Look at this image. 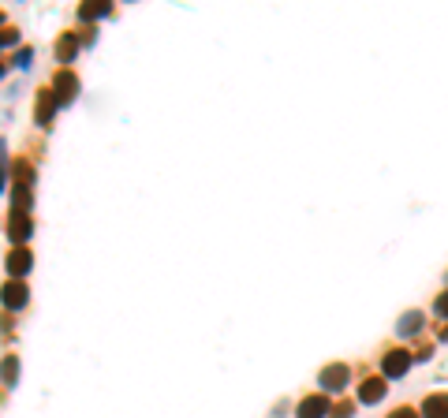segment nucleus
<instances>
[{
  "instance_id": "obj_1",
  "label": "nucleus",
  "mask_w": 448,
  "mask_h": 418,
  "mask_svg": "<svg viewBox=\"0 0 448 418\" xmlns=\"http://www.w3.org/2000/svg\"><path fill=\"white\" fill-rule=\"evenodd\" d=\"M318 385H321V392H344V385H347V366H344V362H333V366H325L321 378H318Z\"/></svg>"
},
{
  "instance_id": "obj_2",
  "label": "nucleus",
  "mask_w": 448,
  "mask_h": 418,
  "mask_svg": "<svg viewBox=\"0 0 448 418\" xmlns=\"http://www.w3.org/2000/svg\"><path fill=\"white\" fill-rule=\"evenodd\" d=\"M325 415H329V396L325 392L307 396V400L299 403V411H295V418H325Z\"/></svg>"
},
{
  "instance_id": "obj_3",
  "label": "nucleus",
  "mask_w": 448,
  "mask_h": 418,
  "mask_svg": "<svg viewBox=\"0 0 448 418\" xmlns=\"http://www.w3.org/2000/svg\"><path fill=\"white\" fill-rule=\"evenodd\" d=\"M49 90H52V98H57L60 105H68V101L75 98V94H79V79H75L71 71H60V75H57V82H52Z\"/></svg>"
},
{
  "instance_id": "obj_4",
  "label": "nucleus",
  "mask_w": 448,
  "mask_h": 418,
  "mask_svg": "<svg viewBox=\"0 0 448 418\" xmlns=\"http://www.w3.org/2000/svg\"><path fill=\"white\" fill-rule=\"evenodd\" d=\"M0 299H4V306H8V310H23V306H27V299H30V292H27V284H23V281H8V284H4V292H0Z\"/></svg>"
},
{
  "instance_id": "obj_5",
  "label": "nucleus",
  "mask_w": 448,
  "mask_h": 418,
  "mask_svg": "<svg viewBox=\"0 0 448 418\" xmlns=\"http://www.w3.org/2000/svg\"><path fill=\"white\" fill-rule=\"evenodd\" d=\"M30 265H34V258H30L27 246H15V251L8 254V273H12V281H23L30 273Z\"/></svg>"
},
{
  "instance_id": "obj_6",
  "label": "nucleus",
  "mask_w": 448,
  "mask_h": 418,
  "mask_svg": "<svg viewBox=\"0 0 448 418\" xmlns=\"http://www.w3.org/2000/svg\"><path fill=\"white\" fill-rule=\"evenodd\" d=\"M381 370H385V378H403V373L411 370V355L407 351H389L385 362H381Z\"/></svg>"
},
{
  "instance_id": "obj_7",
  "label": "nucleus",
  "mask_w": 448,
  "mask_h": 418,
  "mask_svg": "<svg viewBox=\"0 0 448 418\" xmlns=\"http://www.w3.org/2000/svg\"><path fill=\"white\" fill-rule=\"evenodd\" d=\"M57 109H60V101L52 98V90H41V98H38V124L49 127L52 116H57Z\"/></svg>"
},
{
  "instance_id": "obj_8",
  "label": "nucleus",
  "mask_w": 448,
  "mask_h": 418,
  "mask_svg": "<svg viewBox=\"0 0 448 418\" xmlns=\"http://www.w3.org/2000/svg\"><path fill=\"white\" fill-rule=\"evenodd\" d=\"M377 400H385V378L363 381V389H359V403H377Z\"/></svg>"
},
{
  "instance_id": "obj_9",
  "label": "nucleus",
  "mask_w": 448,
  "mask_h": 418,
  "mask_svg": "<svg viewBox=\"0 0 448 418\" xmlns=\"http://www.w3.org/2000/svg\"><path fill=\"white\" fill-rule=\"evenodd\" d=\"M422 415H426V418H448V396H445V392L430 396V400L422 403Z\"/></svg>"
},
{
  "instance_id": "obj_10",
  "label": "nucleus",
  "mask_w": 448,
  "mask_h": 418,
  "mask_svg": "<svg viewBox=\"0 0 448 418\" xmlns=\"http://www.w3.org/2000/svg\"><path fill=\"white\" fill-rule=\"evenodd\" d=\"M30 228H34V224H30L27 213H15V217H12V239H15V246H23L30 239Z\"/></svg>"
},
{
  "instance_id": "obj_11",
  "label": "nucleus",
  "mask_w": 448,
  "mask_h": 418,
  "mask_svg": "<svg viewBox=\"0 0 448 418\" xmlns=\"http://www.w3.org/2000/svg\"><path fill=\"white\" fill-rule=\"evenodd\" d=\"M101 15H108V4H101V0H90L86 8H79L82 23H94V19H101Z\"/></svg>"
},
{
  "instance_id": "obj_12",
  "label": "nucleus",
  "mask_w": 448,
  "mask_h": 418,
  "mask_svg": "<svg viewBox=\"0 0 448 418\" xmlns=\"http://www.w3.org/2000/svg\"><path fill=\"white\" fill-rule=\"evenodd\" d=\"M419 329H422V314H419V310H411V314L400 318V332H403V336H414Z\"/></svg>"
},
{
  "instance_id": "obj_13",
  "label": "nucleus",
  "mask_w": 448,
  "mask_h": 418,
  "mask_svg": "<svg viewBox=\"0 0 448 418\" xmlns=\"http://www.w3.org/2000/svg\"><path fill=\"white\" fill-rule=\"evenodd\" d=\"M75 52H79V41H75V34H64V38H60V45H57V57H60L64 64H68V60L75 57Z\"/></svg>"
},
{
  "instance_id": "obj_14",
  "label": "nucleus",
  "mask_w": 448,
  "mask_h": 418,
  "mask_svg": "<svg viewBox=\"0 0 448 418\" xmlns=\"http://www.w3.org/2000/svg\"><path fill=\"white\" fill-rule=\"evenodd\" d=\"M15 378H19V362H15V359H4V381L12 385Z\"/></svg>"
},
{
  "instance_id": "obj_15",
  "label": "nucleus",
  "mask_w": 448,
  "mask_h": 418,
  "mask_svg": "<svg viewBox=\"0 0 448 418\" xmlns=\"http://www.w3.org/2000/svg\"><path fill=\"white\" fill-rule=\"evenodd\" d=\"M352 411H355L352 403H336V407H329V415H333V418H352Z\"/></svg>"
},
{
  "instance_id": "obj_16",
  "label": "nucleus",
  "mask_w": 448,
  "mask_h": 418,
  "mask_svg": "<svg viewBox=\"0 0 448 418\" xmlns=\"http://www.w3.org/2000/svg\"><path fill=\"white\" fill-rule=\"evenodd\" d=\"M15 41H19L15 30H0V45H15Z\"/></svg>"
},
{
  "instance_id": "obj_17",
  "label": "nucleus",
  "mask_w": 448,
  "mask_h": 418,
  "mask_svg": "<svg viewBox=\"0 0 448 418\" xmlns=\"http://www.w3.org/2000/svg\"><path fill=\"white\" fill-rule=\"evenodd\" d=\"M433 310H437V314H441V318H448V292H445L441 299H437V306H433Z\"/></svg>"
},
{
  "instance_id": "obj_18",
  "label": "nucleus",
  "mask_w": 448,
  "mask_h": 418,
  "mask_svg": "<svg viewBox=\"0 0 448 418\" xmlns=\"http://www.w3.org/2000/svg\"><path fill=\"white\" fill-rule=\"evenodd\" d=\"M389 418H419V415H414V411H411V407H400V411H392Z\"/></svg>"
},
{
  "instance_id": "obj_19",
  "label": "nucleus",
  "mask_w": 448,
  "mask_h": 418,
  "mask_svg": "<svg viewBox=\"0 0 448 418\" xmlns=\"http://www.w3.org/2000/svg\"><path fill=\"white\" fill-rule=\"evenodd\" d=\"M30 57H34L30 49H23V52H19V68H30Z\"/></svg>"
},
{
  "instance_id": "obj_20",
  "label": "nucleus",
  "mask_w": 448,
  "mask_h": 418,
  "mask_svg": "<svg viewBox=\"0 0 448 418\" xmlns=\"http://www.w3.org/2000/svg\"><path fill=\"white\" fill-rule=\"evenodd\" d=\"M0 187H4V142H0Z\"/></svg>"
},
{
  "instance_id": "obj_21",
  "label": "nucleus",
  "mask_w": 448,
  "mask_h": 418,
  "mask_svg": "<svg viewBox=\"0 0 448 418\" xmlns=\"http://www.w3.org/2000/svg\"><path fill=\"white\" fill-rule=\"evenodd\" d=\"M441 340H445V344H448V329H445V332H441Z\"/></svg>"
},
{
  "instance_id": "obj_22",
  "label": "nucleus",
  "mask_w": 448,
  "mask_h": 418,
  "mask_svg": "<svg viewBox=\"0 0 448 418\" xmlns=\"http://www.w3.org/2000/svg\"><path fill=\"white\" fill-rule=\"evenodd\" d=\"M0 75H4V64H0Z\"/></svg>"
},
{
  "instance_id": "obj_23",
  "label": "nucleus",
  "mask_w": 448,
  "mask_h": 418,
  "mask_svg": "<svg viewBox=\"0 0 448 418\" xmlns=\"http://www.w3.org/2000/svg\"><path fill=\"white\" fill-rule=\"evenodd\" d=\"M0 23H4V15H0Z\"/></svg>"
}]
</instances>
